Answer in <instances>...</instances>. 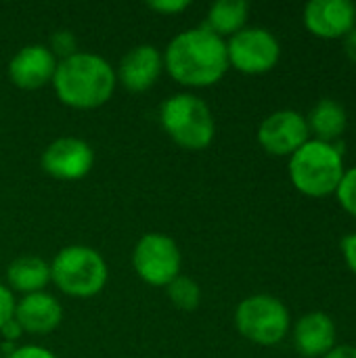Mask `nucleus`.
<instances>
[{
  "instance_id": "6e6552de",
  "label": "nucleus",
  "mask_w": 356,
  "mask_h": 358,
  "mask_svg": "<svg viewBox=\"0 0 356 358\" xmlns=\"http://www.w3.org/2000/svg\"><path fill=\"white\" fill-rule=\"evenodd\" d=\"M229 67H235L248 76H260L271 71L281 57V44L277 36L266 27H243L227 42Z\"/></svg>"
},
{
  "instance_id": "c85d7f7f",
  "label": "nucleus",
  "mask_w": 356,
  "mask_h": 358,
  "mask_svg": "<svg viewBox=\"0 0 356 358\" xmlns=\"http://www.w3.org/2000/svg\"><path fill=\"white\" fill-rule=\"evenodd\" d=\"M0 358H4V355H2V350H0Z\"/></svg>"
},
{
  "instance_id": "a878e982",
  "label": "nucleus",
  "mask_w": 356,
  "mask_h": 358,
  "mask_svg": "<svg viewBox=\"0 0 356 358\" xmlns=\"http://www.w3.org/2000/svg\"><path fill=\"white\" fill-rule=\"evenodd\" d=\"M0 336H2V342L15 344V342L23 336V329L19 327V323H17L15 319H10V321L0 329Z\"/></svg>"
},
{
  "instance_id": "4be33fe9",
  "label": "nucleus",
  "mask_w": 356,
  "mask_h": 358,
  "mask_svg": "<svg viewBox=\"0 0 356 358\" xmlns=\"http://www.w3.org/2000/svg\"><path fill=\"white\" fill-rule=\"evenodd\" d=\"M15 304H17V300H15L13 292L0 283V329L15 317Z\"/></svg>"
},
{
  "instance_id": "f8f14e48",
  "label": "nucleus",
  "mask_w": 356,
  "mask_h": 358,
  "mask_svg": "<svg viewBox=\"0 0 356 358\" xmlns=\"http://www.w3.org/2000/svg\"><path fill=\"white\" fill-rule=\"evenodd\" d=\"M57 59L46 44H27L19 48L8 63V78L21 90H40L52 82Z\"/></svg>"
},
{
  "instance_id": "9b49d317",
  "label": "nucleus",
  "mask_w": 356,
  "mask_h": 358,
  "mask_svg": "<svg viewBox=\"0 0 356 358\" xmlns=\"http://www.w3.org/2000/svg\"><path fill=\"white\" fill-rule=\"evenodd\" d=\"M302 19L313 36L340 40L356 25V6L350 0H311Z\"/></svg>"
},
{
  "instance_id": "20e7f679",
  "label": "nucleus",
  "mask_w": 356,
  "mask_h": 358,
  "mask_svg": "<svg viewBox=\"0 0 356 358\" xmlns=\"http://www.w3.org/2000/svg\"><path fill=\"white\" fill-rule=\"evenodd\" d=\"M164 132L185 151H204L216 136V122L204 99L191 92L168 96L159 107Z\"/></svg>"
},
{
  "instance_id": "ddd939ff",
  "label": "nucleus",
  "mask_w": 356,
  "mask_h": 358,
  "mask_svg": "<svg viewBox=\"0 0 356 358\" xmlns=\"http://www.w3.org/2000/svg\"><path fill=\"white\" fill-rule=\"evenodd\" d=\"M164 71V55L153 44L132 46L120 61L115 78L130 92H147Z\"/></svg>"
},
{
  "instance_id": "39448f33",
  "label": "nucleus",
  "mask_w": 356,
  "mask_h": 358,
  "mask_svg": "<svg viewBox=\"0 0 356 358\" xmlns=\"http://www.w3.org/2000/svg\"><path fill=\"white\" fill-rule=\"evenodd\" d=\"M105 258L88 245H67L50 262V281L69 298H94L107 285Z\"/></svg>"
},
{
  "instance_id": "4468645a",
  "label": "nucleus",
  "mask_w": 356,
  "mask_h": 358,
  "mask_svg": "<svg viewBox=\"0 0 356 358\" xmlns=\"http://www.w3.org/2000/svg\"><path fill=\"white\" fill-rule=\"evenodd\" d=\"M13 319L19 323L23 334L46 336L61 325L63 306L59 304V300L55 296H50L46 292H38V294L23 296L15 304V317Z\"/></svg>"
},
{
  "instance_id": "dca6fc26",
  "label": "nucleus",
  "mask_w": 356,
  "mask_h": 358,
  "mask_svg": "<svg viewBox=\"0 0 356 358\" xmlns=\"http://www.w3.org/2000/svg\"><path fill=\"white\" fill-rule=\"evenodd\" d=\"M6 281L10 292H19L23 296L44 292L50 283V264L38 256L15 258L6 268Z\"/></svg>"
},
{
  "instance_id": "f03ea898",
  "label": "nucleus",
  "mask_w": 356,
  "mask_h": 358,
  "mask_svg": "<svg viewBox=\"0 0 356 358\" xmlns=\"http://www.w3.org/2000/svg\"><path fill=\"white\" fill-rule=\"evenodd\" d=\"M118 78L111 63L94 52H76L57 63L52 88L57 99L80 111L103 107L115 92Z\"/></svg>"
},
{
  "instance_id": "5701e85b",
  "label": "nucleus",
  "mask_w": 356,
  "mask_h": 358,
  "mask_svg": "<svg viewBox=\"0 0 356 358\" xmlns=\"http://www.w3.org/2000/svg\"><path fill=\"white\" fill-rule=\"evenodd\" d=\"M189 0H153V2H147V6L159 15H178L183 13L185 8H189Z\"/></svg>"
},
{
  "instance_id": "9d476101",
  "label": "nucleus",
  "mask_w": 356,
  "mask_h": 358,
  "mask_svg": "<svg viewBox=\"0 0 356 358\" xmlns=\"http://www.w3.org/2000/svg\"><path fill=\"white\" fill-rule=\"evenodd\" d=\"M42 170L57 180H80L94 164L92 147L78 136L55 138L42 151Z\"/></svg>"
},
{
  "instance_id": "a211bd4d",
  "label": "nucleus",
  "mask_w": 356,
  "mask_h": 358,
  "mask_svg": "<svg viewBox=\"0 0 356 358\" xmlns=\"http://www.w3.org/2000/svg\"><path fill=\"white\" fill-rule=\"evenodd\" d=\"M248 17L250 4L245 0H218L210 6L204 27L225 40V36L231 38L241 31L245 27Z\"/></svg>"
},
{
  "instance_id": "7ed1b4c3",
  "label": "nucleus",
  "mask_w": 356,
  "mask_h": 358,
  "mask_svg": "<svg viewBox=\"0 0 356 358\" xmlns=\"http://www.w3.org/2000/svg\"><path fill=\"white\" fill-rule=\"evenodd\" d=\"M287 172L292 185L302 195L308 197L334 195L346 172L342 145L311 138L290 157Z\"/></svg>"
},
{
  "instance_id": "f257e3e1",
  "label": "nucleus",
  "mask_w": 356,
  "mask_h": 358,
  "mask_svg": "<svg viewBox=\"0 0 356 358\" xmlns=\"http://www.w3.org/2000/svg\"><path fill=\"white\" fill-rule=\"evenodd\" d=\"M162 55L164 69L187 88L214 86L229 71L227 42L204 25L174 36Z\"/></svg>"
},
{
  "instance_id": "bb28decb",
  "label": "nucleus",
  "mask_w": 356,
  "mask_h": 358,
  "mask_svg": "<svg viewBox=\"0 0 356 358\" xmlns=\"http://www.w3.org/2000/svg\"><path fill=\"white\" fill-rule=\"evenodd\" d=\"M342 48H344V55L356 63V25L342 38Z\"/></svg>"
},
{
  "instance_id": "2eb2a0df",
  "label": "nucleus",
  "mask_w": 356,
  "mask_h": 358,
  "mask_svg": "<svg viewBox=\"0 0 356 358\" xmlns=\"http://www.w3.org/2000/svg\"><path fill=\"white\" fill-rule=\"evenodd\" d=\"M336 323L327 313L313 310L298 319L294 346L304 358H323L336 346Z\"/></svg>"
},
{
  "instance_id": "412c9836",
  "label": "nucleus",
  "mask_w": 356,
  "mask_h": 358,
  "mask_svg": "<svg viewBox=\"0 0 356 358\" xmlns=\"http://www.w3.org/2000/svg\"><path fill=\"white\" fill-rule=\"evenodd\" d=\"M336 197L340 201V206L356 218V166L346 170L342 176V182L336 191Z\"/></svg>"
},
{
  "instance_id": "1a4fd4ad",
  "label": "nucleus",
  "mask_w": 356,
  "mask_h": 358,
  "mask_svg": "<svg viewBox=\"0 0 356 358\" xmlns=\"http://www.w3.org/2000/svg\"><path fill=\"white\" fill-rule=\"evenodd\" d=\"M306 141H311L306 115L294 109L273 111L258 128L260 147L277 157H292Z\"/></svg>"
},
{
  "instance_id": "b1692460",
  "label": "nucleus",
  "mask_w": 356,
  "mask_h": 358,
  "mask_svg": "<svg viewBox=\"0 0 356 358\" xmlns=\"http://www.w3.org/2000/svg\"><path fill=\"white\" fill-rule=\"evenodd\" d=\"M4 358H57L55 352H50L44 346H36V344H25V346H17L10 355Z\"/></svg>"
},
{
  "instance_id": "aec40b11",
  "label": "nucleus",
  "mask_w": 356,
  "mask_h": 358,
  "mask_svg": "<svg viewBox=\"0 0 356 358\" xmlns=\"http://www.w3.org/2000/svg\"><path fill=\"white\" fill-rule=\"evenodd\" d=\"M48 50L55 55L57 61H63V59L76 55L78 52V38H76V34L69 31V29H57L50 36Z\"/></svg>"
},
{
  "instance_id": "393cba45",
  "label": "nucleus",
  "mask_w": 356,
  "mask_h": 358,
  "mask_svg": "<svg viewBox=\"0 0 356 358\" xmlns=\"http://www.w3.org/2000/svg\"><path fill=\"white\" fill-rule=\"evenodd\" d=\"M342 256L346 266L356 275V231L342 239Z\"/></svg>"
},
{
  "instance_id": "423d86ee",
  "label": "nucleus",
  "mask_w": 356,
  "mask_h": 358,
  "mask_svg": "<svg viewBox=\"0 0 356 358\" xmlns=\"http://www.w3.org/2000/svg\"><path fill=\"white\" fill-rule=\"evenodd\" d=\"M292 325V317L287 306L269 294H254L239 302L235 310V327L237 331L258 346H275L279 344Z\"/></svg>"
},
{
  "instance_id": "6ab92c4d",
  "label": "nucleus",
  "mask_w": 356,
  "mask_h": 358,
  "mask_svg": "<svg viewBox=\"0 0 356 358\" xmlns=\"http://www.w3.org/2000/svg\"><path fill=\"white\" fill-rule=\"evenodd\" d=\"M168 298L172 302V306H176L178 310H185V313H191L199 306L201 302V287L195 279L191 277H183L178 275L168 287Z\"/></svg>"
},
{
  "instance_id": "cd10ccee",
  "label": "nucleus",
  "mask_w": 356,
  "mask_h": 358,
  "mask_svg": "<svg viewBox=\"0 0 356 358\" xmlns=\"http://www.w3.org/2000/svg\"><path fill=\"white\" fill-rule=\"evenodd\" d=\"M323 358H356V346H350V344L334 346Z\"/></svg>"
},
{
  "instance_id": "0eeeda50",
  "label": "nucleus",
  "mask_w": 356,
  "mask_h": 358,
  "mask_svg": "<svg viewBox=\"0 0 356 358\" xmlns=\"http://www.w3.org/2000/svg\"><path fill=\"white\" fill-rule=\"evenodd\" d=\"M183 266V256L176 241L164 233L143 235L132 252L134 273L153 287H168Z\"/></svg>"
},
{
  "instance_id": "f3484780",
  "label": "nucleus",
  "mask_w": 356,
  "mask_h": 358,
  "mask_svg": "<svg viewBox=\"0 0 356 358\" xmlns=\"http://www.w3.org/2000/svg\"><path fill=\"white\" fill-rule=\"evenodd\" d=\"M306 124H308V130L315 134L317 141L336 143L344 134V130L348 126V113H346V109L338 101L321 99L308 111Z\"/></svg>"
}]
</instances>
